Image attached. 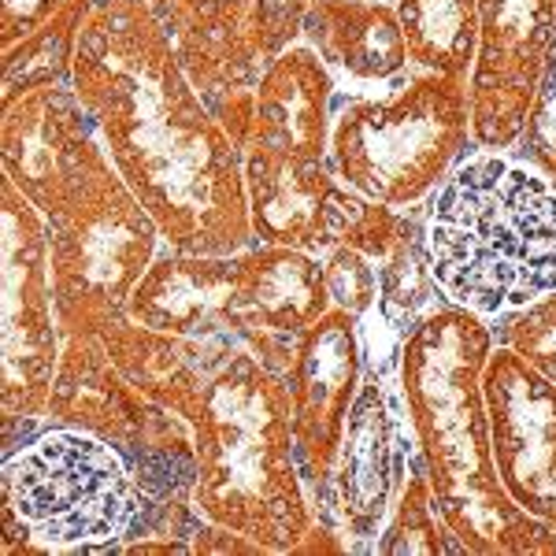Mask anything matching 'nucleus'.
I'll return each mask as SVG.
<instances>
[{
    "label": "nucleus",
    "mask_w": 556,
    "mask_h": 556,
    "mask_svg": "<svg viewBox=\"0 0 556 556\" xmlns=\"http://www.w3.org/2000/svg\"><path fill=\"white\" fill-rule=\"evenodd\" d=\"M379 556H468V545L453 534L445 516L438 513L434 493H430V479L424 471L419 453L412 456L408 479L401 486V497L393 505L390 519L375 538Z\"/></svg>",
    "instance_id": "393cba45"
},
{
    "label": "nucleus",
    "mask_w": 556,
    "mask_h": 556,
    "mask_svg": "<svg viewBox=\"0 0 556 556\" xmlns=\"http://www.w3.org/2000/svg\"><path fill=\"white\" fill-rule=\"evenodd\" d=\"M60 8H64V0H0V45L12 49L15 41L30 38Z\"/></svg>",
    "instance_id": "c85d7f7f"
},
{
    "label": "nucleus",
    "mask_w": 556,
    "mask_h": 556,
    "mask_svg": "<svg viewBox=\"0 0 556 556\" xmlns=\"http://www.w3.org/2000/svg\"><path fill=\"white\" fill-rule=\"evenodd\" d=\"M235 264V338L260 356V364L286 375L298 338L334 308L323 256L253 241Z\"/></svg>",
    "instance_id": "dca6fc26"
},
{
    "label": "nucleus",
    "mask_w": 556,
    "mask_h": 556,
    "mask_svg": "<svg viewBox=\"0 0 556 556\" xmlns=\"http://www.w3.org/2000/svg\"><path fill=\"white\" fill-rule=\"evenodd\" d=\"M101 146L93 115L75 93V83L38 86L4 104L0 119V160L4 178L30 197L34 208L49 215L75 182L86 156Z\"/></svg>",
    "instance_id": "f3484780"
},
{
    "label": "nucleus",
    "mask_w": 556,
    "mask_h": 556,
    "mask_svg": "<svg viewBox=\"0 0 556 556\" xmlns=\"http://www.w3.org/2000/svg\"><path fill=\"white\" fill-rule=\"evenodd\" d=\"M241 156L256 241L304 249L316 256L330 253L334 245H349L375 264L397 245L405 212L349 190L345 182H338L327 160H293L260 146H245Z\"/></svg>",
    "instance_id": "9d476101"
},
{
    "label": "nucleus",
    "mask_w": 556,
    "mask_h": 556,
    "mask_svg": "<svg viewBox=\"0 0 556 556\" xmlns=\"http://www.w3.org/2000/svg\"><path fill=\"white\" fill-rule=\"evenodd\" d=\"M0 197H4L0 201V215H4V379H0V408H4L8 445L15 438V427H23V438L41 427L64 334H60L56 298H52L45 215L8 178L0 182Z\"/></svg>",
    "instance_id": "9b49d317"
},
{
    "label": "nucleus",
    "mask_w": 556,
    "mask_h": 556,
    "mask_svg": "<svg viewBox=\"0 0 556 556\" xmlns=\"http://www.w3.org/2000/svg\"><path fill=\"white\" fill-rule=\"evenodd\" d=\"M475 149L468 83L412 67L393 93L334 104L327 164L349 190L405 212L430 201Z\"/></svg>",
    "instance_id": "423d86ee"
},
{
    "label": "nucleus",
    "mask_w": 556,
    "mask_h": 556,
    "mask_svg": "<svg viewBox=\"0 0 556 556\" xmlns=\"http://www.w3.org/2000/svg\"><path fill=\"white\" fill-rule=\"evenodd\" d=\"M490 319L438 301L401 349L397 386L438 513L471 556H556V531L516 505L493 460L482 371Z\"/></svg>",
    "instance_id": "f03ea898"
},
{
    "label": "nucleus",
    "mask_w": 556,
    "mask_h": 556,
    "mask_svg": "<svg viewBox=\"0 0 556 556\" xmlns=\"http://www.w3.org/2000/svg\"><path fill=\"white\" fill-rule=\"evenodd\" d=\"M41 424L86 430L127 453L156 505L172 519L175 534L190 542L193 527L201 523L193 508V427L149 401L115 367L97 334L64 338Z\"/></svg>",
    "instance_id": "6e6552de"
},
{
    "label": "nucleus",
    "mask_w": 556,
    "mask_h": 556,
    "mask_svg": "<svg viewBox=\"0 0 556 556\" xmlns=\"http://www.w3.org/2000/svg\"><path fill=\"white\" fill-rule=\"evenodd\" d=\"M235 256H204L160 249L127 301L141 327L182 338H235Z\"/></svg>",
    "instance_id": "aec40b11"
},
{
    "label": "nucleus",
    "mask_w": 556,
    "mask_h": 556,
    "mask_svg": "<svg viewBox=\"0 0 556 556\" xmlns=\"http://www.w3.org/2000/svg\"><path fill=\"white\" fill-rule=\"evenodd\" d=\"M493 342L513 349L542 379L556 386V293L490 319Z\"/></svg>",
    "instance_id": "a878e982"
},
{
    "label": "nucleus",
    "mask_w": 556,
    "mask_h": 556,
    "mask_svg": "<svg viewBox=\"0 0 556 556\" xmlns=\"http://www.w3.org/2000/svg\"><path fill=\"white\" fill-rule=\"evenodd\" d=\"M501 486L556 531V386L513 349L493 345L482 371Z\"/></svg>",
    "instance_id": "2eb2a0df"
},
{
    "label": "nucleus",
    "mask_w": 556,
    "mask_h": 556,
    "mask_svg": "<svg viewBox=\"0 0 556 556\" xmlns=\"http://www.w3.org/2000/svg\"><path fill=\"white\" fill-rule=\"evenodd\" d=\"M427 249L445 301L482 319L556 293V182L508 152H471L430 197Z\"/></svg>",
    "instance_id": "7ed1b4c3"
},
{
    "label": "nucleus",
    "mask_w": 556,
    "mask_h": 556,
    "mask_svg": "<svg viewBox=\"0 0 556 556\" xmlns=\"http://www.w3.org/2000/svg\"><path fill=\"white\" fill-rule=\"evenodd\" d=\"M556 41V0H479V52L468 78L471 138L513 152Z\"/></svg>",
    "instance_id": "4468645a"
},
{
    "label": "nucleus",
    "mask_w": 556,
    "mask_h": 556,
    "mask_svg": "<svg viewBox=\"0 0 556 556\" xmlns=\"http://www.w3.org/2000/svg\"><path fill=\"white\" fill-rule=\"evenodd\" d=\"M97 0H64L52 20H45L30 38L4 49L0 60V101L12 104L15 97L30 93L38 86H60L75 78V56L83 41L86 20Z\"/></svg>",
    "instance_id": "b1692460"
},
{
    "label": "nucleus",
    "mask_w": 556,
    "mask_h": 556,
    "mask_svg": "<svg viewBox=\"0 0 556 556\" xmlns=\"http://www.w3.org/2000/svg\"><path fill=\"white\" fill-rule=\"evenodd\" d=\"M323 275H327L330 304L349 312L356 323L379 301V264L356 249L334 245L330 253H323Z\"/></svg>",
    "instance_id": "bb28decb"
},
{
    "label": "nucleus",
    "mask_w": 556,
    "mask_h": 556,
    "mask_svg": "<svg viewBox=\"0 0 556 556\" xmlns=\"http://www.w3.org/2000/svg\"><path fill=\"white\" fill-rule=\"evenodd\" d=\"M45 227L60 334H101L164 249L160 223L115 172L104 141L45 215Z\"/></svg>",
    "instance_id": "0eeeda50"
},
{
    "label": "nucleus",
    "mask_w": 556,
    "mask_h": 556,
    "mask_svg": "<svg viewBox=\"0 0 556 556\" xmlns=\"http://www.w3.org/2000/svg\"><path fill=\"white\" fill-rule=\"evenodd\" d=\"M334 75L312 45H290L253 89V127L245 146L293 160H327L334 130Z\"/></svg>",
    "instance_id": "6ab92c4d"
},
{
    "label": "nucleus",
    "mask_w": 556,
    "mask_h": 556,
    "mask_svg": "<svg viewBox=\"0 0 556 556\" xmlns=\"http://www.w3.org/2000/svg\"><path fill=\"white\" fill-rule=\"evenodd\" d=\"M408 67L468 83L479 52V0H397Z\"/></svg>",
    "instance_id": "5701e85b"
},
{
    "label": "nucleus",
    "mask_w": 556,
    "mask_h": 556,
    "mask_svg": "<svg viewBox=\"0 0 556 556\" xmlns=\"http://www.w3.org/2000/svg\"><path fill=\"white\" fill-rule=\"evenodd\" d=\"M412 456H416V442H412L397 379L364 375V386L345 419L327 508L316 516L319 523L342 534L345 553L375 549V538L408 479Z\"/></svg>",
    "instance_id": "f8f14e48"
},
{
    "label": "nucleus",
    "mask_w": 556,
    "mask_h": 556,
    "mask_svg": "<svg viewBox=\"0 0 556 556\" xmlns=\"http://www.w3.org/2000/svg\"><path fill=\"white\" fill-rule=\"evenodd\" d=\"M193 445L197 516L253 538L267 553L298 549L316 527V508L301 479L282 375L238 349L212 379Z\"/></svg>",
    "instance_id": "20e7f679"
},
{
    "label": "nucleus",
    "mask_w": 556,
    "mask_h": 556,
    "mask_svg": "<svg viewBox=\"0 0 556 556\" xmlns=\"http://www.w3.org/2000/svg\"><path fill=\"white\" fill-rule=\"evenodd\" d=\"M175 56L215 119L245 149L253 89L290 45L301 41L312 0H149Z\"/></svg>",
    "instance_id": "1a4fd4ad"
},
{
    "label": "nucleus",
    "mask_w": 556,
    "mask_h": 556,
    "mask_svg": "<svg viewBox=\"0 0 556 556\" xmlns=\"http://www.w3.org/2000/svg\"><path fill=\"white\" fill-rule=\"evenodd\" d=\"M4 553H119L127 542L178 538L130 456L75 427H38L4 453Z\"/></svg>",
    "instance_id": "39448f33"
},
{
    "label": "nucleus",
    "mask_w": 556,
    "mask_h": 556,
    "mask_svg": "<svg viewBox=\"0 0 556 556\" xmlns=\"http://www.w3.org/2000/svg\"><path fill=\"white\" fill-rule=\"evenodd\" d=\"M427 215L430 201L405 208V230L397 245L386 253V260H379V301L361 319L364 367L375 379H397L408 330L442 301L434 267H430Z\"/></svg>",
    "instance_id": "412c9836"
},
{
    "label": "nucleus",
    "mask_w": 556,
    "mask_h": 556,
    "mask_svg": "<svg viewBox=\"0 0 556 556\" xmlns=\"http://www.w3.org/2000/svg\"><path fill=\"white\" fill-rule=\"evenodd\" d=\"M364 375L367 367L361 349V323L342 308H330L327 316H319L304 330L282 375L286 390H290L301 479L316 516L327 508L345 419L364 386Z\"/></svg>",
    "instance_id": "ddd939ff"
},
{
    "label": "nucleus",
    "mask_w": 556,
    "mask_h": 556,
    "mask_svg": "<svg viewBox=\"0 0 556 556\" xmlns=\"http://www.w3.org/2000/svg\"><path fill=\"white\" fill-rule=\"evenodd\" d=\"M301 41L349 83L379 86L408 71L405 30L386 0H312Z\"/></svg>",
    "instance_id": "4be33fe9"
},
{
    "label": "nucleus",
    "mask_w": 556,
    "mask_h": 556,
    "mask_svg": "<svg viewBox=\"0 0 556 556\" xmlns=\"http://www.w3.org/2000/svg\"><path fill=\"white\" fill-rule=\"evenodd\" d=\"M513 156L531 164L534 172L549 175L556 182V41H553L549 60H545L542 83H538L534 104H531V112H527L523 134H519Z\"/></svg>",
    "instance_id": "cd10ccee"
},
{
    "label": "nucleus",
    "mask_w": 556,
    "mask_h": 556,
    "mask_svg": "<svg viewBox=\"0 0 556 556\" xmlns=\"http://www.w3.org/2000/svg\"><path fill=\"white\" fill-rule=\"evenodd\" d=\"M127 379L156 401L160 408L175 412L186 424H197L204 408V397L212 390V379L219 367L245 349L238 338H182L167 334V330H152L134 323L127 312L115 316L97 334Z\"/></svg>",
    "instance_id": "a211bd4d"
},
{
    "label": "nucleus",
    "mask_w": 556,
    "mask_h": 556,
    "mask_svg": "<svg viewBox=\"0 0 556 556\" xmlns=\"http://www.w3.org/2000/svg\"><path fill=\"white\" fill-rule=\"evenodd\" d=\"M71 83L167 249L238 256L253 245L245 156L178 64L149 0H97Z\"/></svg>",
    "instance_id": "f257e3e1"
}]
</instances>
